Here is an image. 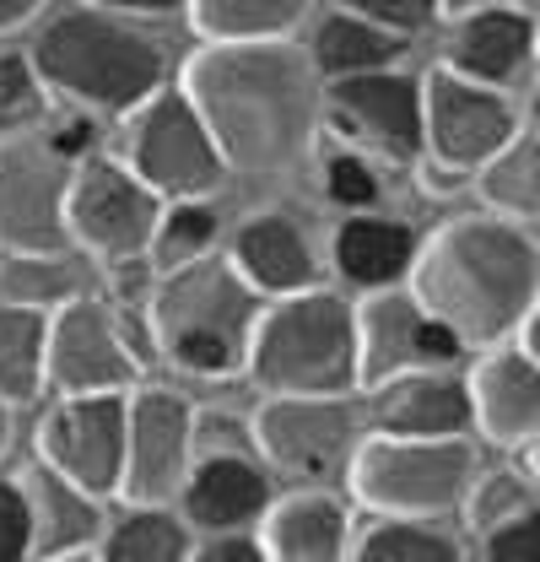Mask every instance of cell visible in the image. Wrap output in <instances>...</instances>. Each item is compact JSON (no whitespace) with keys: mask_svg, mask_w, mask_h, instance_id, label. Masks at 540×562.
I'll list each match as a JSON object with an SVG mask.
<instances>
[{"mask_svg":"<svg viewBox=\"0 0 540 562\" xmlns=\"http://www.w3.org/2000/svg\"><path fill=\"white\" fill-rule=\"evenodd\" d=\"M184 92L201 109L222 162H238L255 173L292 162L319 114L308 60L270 38L211 44L205 55H195Z\"/></svg>","mask_w":540,"mask_h":562,"instance_id":"1","label":"cell"},{"mask_svg":"<svg viewBox=\"0 0 540 562\" xmlns=\"http://www.w3.org/2000/svg\"><path fill=\"white\" fill-rule=\"evenodd\" d=\"M410 271H416V303L432 319H443L465 347L503 341L536 314V238L519 222L497 216L449 222L427 244V255L410 260Z\"/></svg>","mask_w":540,"mask_h":562,"instance_id":"2","label":"cell"},{"mask_svg":"<svg viewBox=\"0 0 540 562\" xmlns=\"http://www.w3.org/2000/svg\"><path fill=\"white\" fill-rule=\"evenodd\" d=\"M151 341L184 373H238L260 319V297L233 260L195 255L151 292Z\"/></svg>","mask_w":540,"mask_h":562,"instance_id":"3","label":"cell"},{"mask_svg":"<svg viewBox=\"0 0 540 562\" xmlns=\"http://www.w3.org/2000/svg\"><path fill=\"white\" fill-rule=\"evenodd\" d=\"M244 368L270 395H346L357 384V308L325 286L281 292L255 319Z\"/></svg>","mask_w":540,"mask_h":562,"instance_id":"4","label":"cell"},{"mask_svg":"<svg viewBox=\"0 0 540 562\" xmlns=\"http://www.w3.org/2000/svg\"><path fill=\"white\" fill-rule=\"evenodd\" d=\"M33 70L44 87L66 92L70 103L125 114L146 92L162 87L168 60L157 38H146L135 22H120L114 11H66L38 33Z\"/></svg>","mask_w":540,"mask_h":562,"instance_id":"5","label":"cell"},{"mask_svg":"<svg viewBox=\"0 0 540 562\" xmlns=\"http://www.w3.org/2000/svg\"><path fill=\"white\" fill-rule=\"evenodd\" d=\"M475 449L460 438H373L351 454V487L379 514H449L475 482Z\"/></svg>","mask_w":540,"mask_h":562,"instance_id":"6","label":"cell"},{"mask_svg":"<svg viewBox=\"0 0 540 562\" xmlns=\"http://www.w3.org/2000/svg\"><path fill=\"white\" fill-rule=\"evenodd\" d=\"M222 151L205 131L201 109L190 103V92H173V87H157L135 103L131 120V173L157 190V195H173V201H190L216 190L222 179Z\"/></svg>","mask_w":540,"mask_h":562,"instance_id":"7","label":"cell"},{"mask_svg":"<svg viewBox=\"0 0 540 562\" xmlns=\"http://www.w3.org/2000/svg\"><path fill=\"white\" fill-rule=\"evenodd\" d=\"M357 427L362 417L346 395H270L249 438L270 465L330 482V476H346L357 454Z\"/></svg>","mask_w":540,"mask_h":562,"instance_id":"8","label":"cell"},{"mask_svg":"<svg viewBox=\"0 0 540 562\" xmlns=\"http://www.w3.org/2000/svg\"><path fill=\"white\" fill-rule=\"evenodd\" d=\"M70 168L49 140L0 146V244L16 255H60L66 233Z\"/></svg>","mask_w":540,"mask_h":562,"instance_id":"9","label":"cell"},{"mask_svg":"<svg viewBox=\"0 0 540 562\" xmlns=\"http://www.w3.org/2000/svg\"><path fill=\"white\" fill-rule=\"evenodd\" d=\"M38 454L55 476H66L70 487L109 497L120 492L125 471V395L120 390H98V395H66L44 427H38Z\"/></svg>","mask_w":540,"mask_h":562,"instance_id":"10","label":"cell"},{"mask_svg":"<svg viewBox=\"0 0 540 562\" xmlns=\"http://www.w3.org/2000/svg\"><path fill=\"white\" fill-rule=\"evenodd\" d=\"M157 190H146L120 162H81L66 190V233L103 260L140 255L157 233Z\"/></svg>","mask_w":540,"mask_h":562,"instance_id":"11","label":"cell"},{"mask_svg":"<svg viewBox=\"0 0 540 562\" xmlns=\"http://www.w3.org/2000/svg\"><path fill=\"white\" fill-rule=\"evenodd\" d=\"M514 131H519L514 109L486 81H471L460 70H432L421 81V146H432L443 168L471 173Z\"/></svg>","mask_w":540,"mask_h":562,"instance_id":"12","label":"cell"},{"mask_svg":"<svg viewBox=\"0 0 540 562\" xmlns=\"http://www.w3.org/2000/svg\"><path fill=\"white\" fill-rule=\"evenodd\" d=\"M44 373L66 395H98V390H125L140 373V357H135L125 325L103 303L70 297L66 308L49 319Z\"/></svg>","mask_w":540,"mask_h":562,"instance_id":"13","label":"cell"},{"mask_svg":"<svg viewBox=\"0 0 540 562\" xmlns=\"http://www.w3.org/2000/svg\"><path fill=\"white\" fill-rule=\"evenodd\" d=\"M195 412L173 390H140L125 401V471L120 492L131 503H168L184 487L190 460H195Z\"/></svg>","mask_w":540,"mask_h":562,"instance_id":"14","label":"cell"},{"mask_svg":"<svg viewBox=\"0 0 540 562\" xmlns=\"http://www.w3.org/2000/svg\"><path fill=\"white\" fill-rule=\"evenodd\" d=\"M465 341L416 297H379L357 314V384H384L410 368H449Z\"/></svg>","mask_w":540,"mask_h":562,"instance_id":"15","label":"cell"},{"mask_svg":"<svg viewBox=\"0 0 540 562\" xmlns=\"http://www.w3.org/2000/svg\"><path fill=\"white\" fill-rule=\"evenodd\" d=\"M330 114L384 157H401V162L421 157V81L416 76H401L390 66L336 76Z\"/></svg>","mask_w":540,"mask_h":562,"instance_id":"16","label":"cell"},{"mask_svg":"<svg viewBox=\"0 0 540 562\" xmlns=\"http://www.w3.org/2000/svg\"><path fill=\"white\" fill-rule=\"evenodd\" d=\"M471 390V422H481V432L492 443L508 449H530L540 427V373H536V351H492Z\"/></svg>","mask_w":540,"mask_h":562,"instance_id":"17","label":"cell"},{"mask_svg":"<svg viewBox=\"0 0 540 562\" xmlns=\"http://www.w3.org/2000/svg\"><path fill=\"white\" fill-rule=\"evenodd\" d=\"M373 417L401 438H460L471 427V390L443 368H410L379 384Z\"/></svg>","mask_w":540,"mask_h":562,"instance_id":"18","label":"cell"},{"mask_svg":"<svg viewBox=\"0 0 540 562\" xmlns=\"http://www.w3.org/2000/svg\"><path fill=\"white\" fill-rule=\"evenodd\" d=\"M184 519L201 530H244L266 514L270 476L249 454H195L184 476Z\"/></svg>","mask_w":540,"mask_h":562,"instance_id":"19","label":"cell"},{"mask_svg":"<svg viewBox=\"0 0 540 562\" xmlns=\"http://www.w3.org/2000/svg\"><path fill=\"white\" fill-rule=\"evenodd\" d=\"M536 49V22L525 11H503V5H481L465 11V22L454 27L449 44V70L471 76V81H508L514 70L530 60Z\"/></svg>","mask_w":540,"mask_h":562,"instance_id":"20","label":"cell"},{"mask_svg":"<svg viewBox=\"0 0 540 562\" xmlns=\"http://www.w3.org/2000/svg\"><path fill=\"white\" fill-rule=\"evenodd\" d=\"M233 266L244 271L255 292H297V286H314V277H319L303 227L286 216H255L233 238Z\"/></svg>","mask_w":540,"mask_h":562,"instance_id":"21","label":"cell"},{"mask_svg":"<svg viewBox=\"0 0 540 562\" xmlns=\"http://www.w3.org/2000/svg\"><path fill=\"white\" fill-rule=\"evenodd\" d=\"M260 547L281 562H336L346 552V508L330 492H292L266 514Z\"/></svg>","mask_w":540,"mask_h":562,"instance_id":"22","label":"cell"},{"mask_svg":"<svg viewBox=\"0 0 540 562\" xmlns=\"http://www.w3.org/2000/svg\"><path fill=\"white\" fill-rule=\"evenodd\" d=\"M22 492H27V508H33V552L38 558H66V552L98 547L103 514H98L92 492L70 487L55 471H38Z\"/></svg>","mask_w":540,"mask_h":562,"instance_id":"23","label":"cell"},{"mask_svg":"<svg viewBox=\"0 0 540 562\" xmlns=\"http://www.w3.org/2000/svg\"><path fill=\"white\" fill-rule=\"evenodd\" d=\"M416 260V238L390 216H351L336 233V266L357 286H395Z\"/></svg>","mask_w":540,"mask_h":562,"instance_id":"24","label":"cell"},{"mask_svg":"<svg viewBox=\"0 0 540 562\" xmlns=\"http://www.w3.org/2000/svg\"><path fill=\"white\" fill-rule=\"evenodd\" d=\"M405 55V33H390L357 11H336L319 22L314 33V70H325L330 81L336 76H357V70H379L395 66Z\"/></svg>","mask_w":540,"mask_h":562,"instance_id":"25","label":"cell"},{"mask_svg":"<svg viewBox=\"0 0 540 562\" xmlns=\"http://www.w3.org/2000/svg\"><path fill=\"white\" fill-rule=\"evenodd\" d=\"M190 547H195L190 519L168 514L162 503H135L125 519H114L98 536V552L109 562H179L190 558Z\"/></svg>","mask_w":540,"mask_h":562,"instance_id":"26","label":"cell"},{"mask_svg":"<svg viewBox=\"0 0 540 562\" xmlns=\"http://www.w3.org/2000/svg\"><path fill=\"white\" fill-rule=\"evenodd\" d=\"M44 336L49 314L11 297L0 303V401H33L44 384Z\"/></svg>","mask_w":540,"mask_h":562,"instance_id":"27","label":"cell"},{"mask_svg":"<svg viewBox=\"0 0 540 562\" xmlns=\"http://www.w3.org/2000/svg\"><path fill=\"white\" fill-rule=\"evenodd\" d=\"M308 0H190L195 27L211 44H244V38H281L303 22Z\"/></svg>","mask_w":540,"mask_h":562,"instance_id":"28","label":"cell"},{"mask_svg":"<svg viewBox=\"0 0 540 562\" xmlns=\"http://www.w3.org/2000/svg\"><path fill=\"white\" fill-rule=\"evenodd\" d=\"M486 173H481V190H486V201L497 211H508V216H519V222H530L540 206V140L525 131H514V136L503 140L486 162H481Z\"/></svg>","mask_w":540,"mask_h":562,"instance_id":"29","label":"cell"},{"mask_svg":"<svg viewBox=\"0 0 540 562\" xmlns=\"http://www.w3.org/2000/svg\"><path fill=\"white\" fill-rule=\"evenodd\" d=\"M351 552L362 562H454L460 558V541H449V536L432 530L427 519L390 514V519H379L373 530H362V536L351 541Z\"/></svg>","mask_w":540,"mask_h":562,"instance_id":"30","label":"cell"},{"mask_svg":"<svg viewBox=\"0 0 540 562\" xmlns=\"http://www.w3.org/2000/svg\"><path fill=\"white\" fill-rule=\"evenodd\" d=\"M216 238V211L201 206L195 195L190 201H179L173 211H162L157 216V233H151V255H157V266H184V260H195V255H205V244Z\"/></svg>","mask_w":540,"mask_h":562,"instance_id":"31","label":"cell"},{"mask_svg":"<svg viewBox=\"0 0 540 562\" xmlns=\"http://www.w3.org/2000/svg\"><path fill=\"white\" fill-rule=\"evenodd\" d=\"M38 103H44V81H38L33 60L0 55V131L27 125V120L38 114Z\"/></svg>","mask_w":540,"mask_h":562,"instance_id":"32","label":"cell"},{"mask_svg":"<svg viewBox=\"0 0 540 562\" xmlns=\"http://www.w3.org/2000/svg\"><path fill=\"white\" fill-rule=\"evenodd\" d=\"M325 190H330V201L346 211H362L379 201V173L362 162V157H351V151H336L330 162H325Z\"/></svg>","mask_w":540,"mask_h":562,"instance_id":"33","label":"cell"},{"mask_svg":"<svg viewBox=\"0 0 540 562\" xmlns=\"http://www.w3.org/2000/svg\"><path fill=\"white\" fill-rule=\"evenodd\" d=\"M481 552L486 558H530L536 552V503L530 508H514V514H503V519H492L486 530H481Z\"/></svg>","mask_w":540,"mask_h":562,"instance_id":"34","label":"cell"},{"mask_svg":"<svg viewBox=\"0 0 540 562\" xmlns=\"http://www.w3.org/2000/svg\"><path fill=\"white\" fill-rule=\"evenodd\" d=\"M340 11H357L390 33H421L438 16V0H340Z\"/></svg>","mask_w":540,"mask_h":562,"instance_id":"35","label":"cell"},{"mask_svg":"<svg viewBox=\"0 0 540 562\" xmlns=\"http://www.w3.org/2000/svg\"><path fill=\"white\" fill-rule=\"evenodd\" d=\"M33 552V508L16 482H0V562Z\"/></svg>","mask_w":540,"mask_h":562,"instance_id":"36","label":"cell"},{"mask_svg":"<svg viewBox=\"0 0 540 562\" xmlns=\"http://www.w3.org/2000/svg\"><path fill=\"white\" fill-rule=\"evenodd\" d=\"M190 438H195V454H249L255 449V438L244 432V422H233V417H195Z\"/></svg>","mask_w":540,"mask_h":562,"instance_id":"37","label":"cell"},{"mask_svg":"<svg viewBox=\"0 0 540 562\" xmlns=\"http://www.w3.org/2000/svg\"><path fill=\"white\" fill-rule=\"evenodd\" d=\"M190 558H205V562H260L266 547L260 536H233V530H211L205 541L190 547Z\"/></svg>","mask_w":540,"mask_h":562,"instance_id":"38","label":"cell"},{"mask_svg":"<svg viewBox=\"0 0 540 562\" xmlns=\"http://www.w3.org/2000/svg\"><path fill=\"white\" fill-rule=\"evenodd\" d=\"M49 146L70 162V157H81V151H92V146H98V131H92V120H70V125H60V131L49 136Z\"/></svg>","mask_w":540,"mask_h":562,"instance_id":"39","label":"cell"},{"mask_svg":"<svg viewBox=\"0 0 540 562\" xmlns=\"http://www.w3.org/2000/svg\"><path fill=\"white\" fill-rule=\"evenodd\" d=\"M38 11H44V0H0V33H11V27L33 22Z\"/></svg>","mask_w":540,"mask_h":562,"instance_id":"40","label":"cell"},{"mask_svg":"<svg viewBox=\"0 0 540 562\" xmlns=\"http://www.w3.org/2000/svg\"><path fill=\"white\" fill-rule=\"evenodd\" d=\"M92 5H103V11H173L179 0H92Z\"/></svg>","mask_w":540,"mask_h":562,"instance_id":"41","label":"cell"},{"mask_svg":"<svg viewBox=\"0 0 540 562\" xmlns=\"http://www.w3.org/2000/svg\"><path fill=\"white\" fill-rule=\"evenodd\" d=\"M481 5H486V0H438V11H460V16H465V11H481Z\"/></svg>","mask_w":540,"mask_h":562,"instance_id":"42","label":"cell"},{"mask_svg":"<svg viewBox=\"0 0 540 562\" xmlns=\"http://www.w3.org/2000/svg\"><path fill=\"white\" fill-rule=\"evenodd\" d=\"M5 443H11V417H5V401H0V454H5Z\"/></svg>","mask_w":540,"mask_h":562,"instance_id":"43","label":"cell"}]
</instances>
